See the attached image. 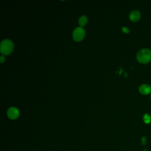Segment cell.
I'll return each mask as SVG.
<instances>
[{"label": "cell", "mask_w": 151, "mask_h": 151, "mask_svg": "<svg viewBox=\"0 0 151 151\" xmlns=\"http://www.w3.org/2000/svg\"><path fill=\"white\" fill-rule=\"evenodd\" d=\"M137 61L142 64H146L151 60V50L147 48H143L138 51L136 55Z\"/></svg>", "instance_id": "1"}, {"label": "cell", "mask_w": 151, "mask_h": 151, "mask_svg": "<svg viewBox=\"0 0 151 151\" xmlns=\"http://www.w3.org/2000/svg\"><path fill=\"white\" fill-rule=\"evenodd\" d=\"M14 45L12 41L8 39L4 40L0 44V51L2 54L6 55L11 53Z\"/></svg>", "instance_id": "2"}, {"label": "cell", "mask_w": 151, "mask_h": 151, "mask_svg": "<svg viewBox=\"0 0 151 151\" xmlns=\"http://www.w3.org/2000/svg\"><path fill=\"white\" fill-rule=\"evenodd\" d=\"M86 35L85 30L83 27H79L74 29L73 32V38L74 41L78 42L81 41Z\"/></svg>", "instance_id": "3"}, {"label": "cell", "mask_w": 151, "mask_h": 151, "mask_svg": "<svg viewBox=\"0 0 151 151\" xmlns=\"http://www.w3.org/2000/svg\"><path fill=\"white\" fill-rule=\"evenodd\" d=\"M19 112L18 109L14 107H10L7 111L8 117L12 120H14L18 118V117L19 116Z\"/></svg>", "instance_id": "4"}, {"label": "cell", "mask_w": 151, "mask_h": 151, "mask_svg": "<svg viewBox=\"0 0 151 151\" xmlns=\"http://www.w3.org/2000/svg\"><path fill=\"white\" fill-rule=\"evenodd\" d=\"M139 91L142 94H149L151 93V86L147 84H143L139 87Z\"/></svg>", "instance_id": "5"}, {"label": "cell", "mask_w": 151, "mask_h": 151, "mask_svg": "<svg viewBox=\"0 0 151 151\" xmlns=\"http://www.w3.org/2000/svg\"><path fill=\"white\" fill-rule=\"evenodd\" d=\"M140 18V12L137 10L132 11L129 14V19L133 22H136Z\"/></svg>", "instance_id": "6"}, {"label": "cell", "mask_w": 151, "mask_h": 151, "mask_svg": "<svg viewBox=\"0 0 151 151\" xmlns=\"http://www.w3.org/2000/svg\"><path fill=\"white\" fill-rule=\"evenodd\" d=\"M87 22V18L85 15L81 16L78 19V24L81 27L85 26Z\"/></svg>", "instance_id": "7"}, {"label": "cell", "mask_w": 151, "mask_h": 151, "mask_svg": "<svg viewBox=\"0 0 151 151\" xmlns=\"http://www.w3.org/2000/svg\"><path fill=\"white\" fill-rule=\"evenodd\" d=\"M143 120L146 123H149L151 121V117L150 115H149L147 113L145 114L143 116Z\"/></svg>", "instance_id": "8"}, {"label": "cell", "mask_w": 151, "mask_h": 151, "mask_svg": "<svg viewBox=\"0 0 151 151\" xmlns=\"http://www.w3.org/2000/svg\"><path fill=\"white\" fill-rule=\"evenodd\" d=\"M122 29L123 32H125V33H129V29H128L127 28L125 27H123L122 28Z\"/></svg>", "instance_id": "9"}, {"label": "cell", "mask_w": 151, "mask_h": 151, "mask_svg": "<svg viewBox=\"0 0 151 151\" xmlns=\"http://www.w3.org/2000/svg\"><path fill=\"white\" fill-rule=\"evenodd\" d=\"M5 57L3 55L0 57V61H1V63H3L5 61Z\"/></svg>", "instance_id": "10"}, {"label": "cell", "mask_w": 151, "mask_h": 151, "mask_svg": "<svg viewBox=\"0 0 151 151\" xmlns=\"http://www.w3.org/2000/svg\"><path fill=\"white\" fill-rule=\"evenodd\" d=\"M150 99H151V95H150Z\"/></svg>", "instance_id": "11"}, {"label": "cell", "mask_w": 151, "mask_h": 151, "mask_svg": "<svg viewBox=\"0 0 151 151\" xmlns=\"http://www.w3.org/2000/svg\"></svg>", "instance_id": "12"}]
</instances>
